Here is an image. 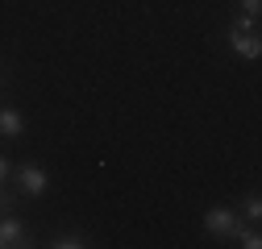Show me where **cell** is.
I'll list each match as a JSON object with an SVG mask.
<instances>
[{
	"instance_id": "cell-7",
	"label": "cell",
	"mask_w": 262,
	"mask_h": 249,
	"mask_svg": "<svg viewBox=\"0 0 262 249\" xmlns=\"http://www.w3.org/2000/svg\"><path fill=\"white\" fill-rule=\"evenodd\" d=\"M50 245H54V249H83V245H88V237H83V233H58Z\"/></svg>"
},
{
	"instance_id": "cell-9",
	"label": "cell",
	"mask_w": 262,
	"mask_h": 249,
	"mask_svg": "<svg viewBox=\"0 0 262 249\" xmlns=\"http://www.w3.org/2000/svg\"><path fill=\"white\" fill-rule=\"evenodd\" d=\"M242 13H246V17H258V13H262V0H242Z\"/></svg>"
},
{
	"instance_id": "cell-8",
	"label": "cell",
	"mask_w": 262,
	"mask_h": 249,
	"mask_svg": "<svg viewBox=\"0 0 262 249\" xmlns=\"http://www.w3.org/2000/svg\"><path fill=\"white\" fill-rule=\"evenodd\" d=\"M242 216H246L250 225H258V220H262V200H258V195H246V204H242Z\"/></svg>"
},
{
	"instance_id": "cell-6",
	"label": "cell",
	"mask_w": 262,
	"mask_h": 249,
	"mask_svg": "<svg viewBox=\"0 0 262 249\" xmlns=\"http://www.w3.org/2000/svg\"><path fill=\"white\" fill-rule=\"evenodd\" d=\"M233 241H237L242 249H262V233H258L254 225H242V229L233 233Z\"/></svg>"
},
{
	"instance_id": "cell-1",
	"label": "cell",
	"mask_w": 262,
	"mask_h": 249,
	"mask_svg": "<svg viewBox=\"0 0 262 249\" xmlns=\"http://www.w3.org/2000/svg\"><path fill=\"white\" fill-rule=\"evenodd\" d=\"M237 229H242V216H237V208H212V212H204V233L233 241V233H237Z\"/></svg>"
},
{
	"instance_id": "cell-3",
	"label": "cell",
	"mask_w": 262,
	"mask_h": 249,
	"mask_svg": "<svg viewBox=\"0 0 262 249\" xmlns=\"http://www.w3.org/2000/svg\"><path fill=\"white\" fill-rule=\"evenodd\" d=\"M29 245V233L21 220H13V216H0V249H21Z\"/></svg>"
},
{
	"instance_id": "cell-4",
	"label": "cell",
	"mask_w": 262,
	"mask_h": 249,
	"mask_svg": "<svg viewBox=\"0 0 262 249\" xmlns=\"http://www.w3.org/2000/svg\"><path fill=\"white\" fill-rule=\"evenodd\" d=\"M233 38H262V34H258V17H246V13H242L233 25H229V42H233Z\"/></svg>"
},
{
	"instance_id": "cell-2",
	"label": "cell",
	"mask_w": 262,
	"mask_h": 249,
	"mask_svg": "<svg viewBox=\"0 0 262 249\" xmlns=\"http://www.w3.org/2000/svg\"><path fill=\"white\" fill-rule=\"evenodd\" d=\"M13 179H17V187H21L25 195H42L46 187H50L46 170H42V166H34V162H25V166H17V170H13Z\"/></svg>"
},
{
	"instance_id": "cell-5",
	"label": "cell",
	"mask_w": 262,
	"mask_h": 249,
	"mask_svg": "<svg viewBox=\"0 0 262 249\" xmlns=\"http://www.w3.org/2000/svg\"><path fill=\"white\" fill-rule=\"evenodd\" d=\"M21 129H25L21 112H17V108H0V133H5V137H17Z\"/></svg>"
},
{
	"instance_id": "cell-10",
	"label": "cell",
	"mask_w": 262,
	"mask_h": 249,
	"mask_svg": "<svg viewBox=\"0 0 262 249\" xmlns=\"http://www.w3.org/2000/svg\"><path fill=\"white\" fill-rule=\"evenodd\" d=\"M9 175H13V166H9L5 158H0V191H5V179H9Z\"/></svg>"
}]
</instances>
